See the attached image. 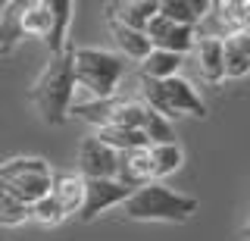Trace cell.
I'll return each instance as SVG.
<instances>
[{"instance_id": "cell-1", "label": "cell", "mask_w": 250, "mask_h": 241, "mask_svg": "<svg viewBox=\"0 0 250 241\" xmlns=\"http://www.w3.org/2000/svg\"><path fill=\"white\" fill-rule=\"evenodd\" d=\"M72 94H75V79H72V47L47 60L41 75L35 79L28 91V100L35 113L47 126H62L72 113Z\"/></svg>"}, {"instance_id": "cell-2", "label": "cell", "mask_w": 250, "mask_h": 241, "mask_svg": "<svg viewBox=\"0 0 250 241\" xmlns=\"http://www.w3.org/2000/svg\"><path fill=\"white\" fill-rule=\"evenodd\" d=\"M122 216L135 222H188L200 210V200L191 194L172 191L163 182H147L122 200Z\"/></svg>"}, {"instance_id": "cell-3", "label": "cell", "mask_w": 250, "mask_h": 241, "mask_svg": "<svg viewBox=\"0 0 250 241\" xmlns=\"http://www.w3.org/2000/svg\"><path fill=\"white\" fill-rule=\"evenodd\" d=\"M125 75V63L119 53H109L100 47H72V79L75 88H84L91 100H109L116 97Z\"/></svg>"}, {"instance_id": "cell-4", "label": "cell", "mask_w": 250, "mask_h": 241, "mask_svg": "<svg viewBox=\"0 0 250 241\" xmlns=\"http://www.w3.org/2000/svg\"><path fill=\"white\" fill-rule=\"evenodd\" d=\"M0 182L6 185L10 197L31 207L35 200L50 194L53 173L47 166V160H41V157H16V160L0 163Z\"/></svg>"}, {"instance_id": "cell-5", "label": "cell", "mask_w": 250, "mask_h": 241, "mask_svg": "<svg viewBox=\"0 0 250 241\" xmlns=\"http://www.w3.org/2000/svg\"><path fill=\"white\" fill-rule=\"evenodd\" d=\"M238 32H250V3H238V0L209 3L207 16L194 28L197 38H213V41H225V38H231Z\"/></svg>"}, {"instance_id": "cell-6", "label": "cell", "mask_w": 250, "mask_h": 241, "mask_svg": "<svg viewBox=\"0 0 250 241\" xmlns=\"http://www.w3.org/2000/svg\"><path fill=\"white\" fill-rule=\"evenodd\" d=\"M128 188H122L116 178H88L84 182V197H82V210H78V219L91 222L100 213L113 207H122V200L128 197Z\"/></svg>"}, {"instance_id": "cell-7", "label": "cell", "mask_w": 250, "mask_h": 241, "mask_svg": "<svg viewBox=\"0 0 250 241\" xmlns=\"http://www.w3.org/2000/svg\"><path fill=\"white\" fill-rule=\"evenodd\" d=\"M144 35H147V41H150L153 50H169V53H178V57L191 53L194 44H197V35H194V28L175 25V22L163 19L160 13H156V16L147 22Z\"/></svg>"}, {"instance_id": "cell-8", "label": "cell", "mask_w": 250, "mask_h": 241, "mask_svg": "<svg viewBox=\"0 0 250 241\" xmlns=\"http://www.w3.org/2000/svg\"><path fill=\"white\" fill-rule=\"evenodd\" d=\"M75 166H78V175H82L84 182H88V178H113L116 175V151L106 147L104 141H97L94 135H88L78 144Z\"/></svg>"}, {"instance_id": "cell-9", "label": "cell", "mask_w": 250, "mask_h": 241, "mask_svg": "<svg viewBox=\"0 0 250 241\" xmlns=\"http://www.w3.org/2000/svg\"><path fill=\"white\" fill-rule=\"evenodd\" d=\"M113 178L128 191H138V188H144L147 182H153L147 147H131V151L116 153V175Z\"/></svg>"}, {"instance_id": "cell-10", "label": "cell", "mask_w": 250, "mask_h": 241, "mask_svg": "<svg viewBox=\"0 0 250 241\" xmlns=\"http://www.w3.org/2000/svg\"><path fill=\"white\" fill-rule=\"evenodd\" d=\"M163 94H166V104L175 116H194V119H203V116H207L203 97L197 94V88H194L191 82L182 79V75L163 82Z\"/></svg>"}, {"instance_id": "cell-11", "label": "cell", "mask_w": 250, "mask_h": 241, "mask_svg": "<svg viewBox=\"0 0 250 241\" xmlns=\"http://www.w3.org/2000/svg\"><path fill=\"white\" fill-rule=\"evenodd\" d=\"M104 10L106 19L119 22L125 28H135V32H144L147 22L160 13V0H119V3H106Z\"/></svg>"}, {"instance_id": "cell-12", "label": "cell", "mask_w": 250, "mask_h": 241, "mask_svg": "<svg viewBox=\"0 0 250 241\" xmlns=\"http://www.w3.org/2000/svg\"><path fill=\"white\" fill-rule=\"evenodd\" d=\"M194 60H197V72L207 85H222L225 82V66H222V41L213 38H197L194 44Z\"/></svg>"}, {"instance_id": "cell-13", "label": "cell", "mask_w": 250, "mask_h": 241, "mask_svg": "<svg viewBox=\"0 0 250 241\" xmlns=\"http://www.w3.org/2000/svg\"><path fill=\"white\" fill-rule=\"evenodd\" d=\"M50 6V35H47V50L50 57H57L69 47V22H72V13H75V3L72 0H47Z\"/></svg>"}, {"instance_id": "cell-14", "label": "cell", "mask_w": 250, "mask_h": 241, "mask_svg": "<svg viewBox=\"0 0 250 241\" xmlns=\"http://www.w3.org/2000/svg\"><path fill=\"white\" fill-rule=\"evenodd\" d=\"M222 66H225V79L250 75V32H238L222 41Z\"/></svg>"}, {"instance_id": "cell-15", "label": "cell", "mask_w": 250, "mask_h": 241, "mask_svg": "<svg viewBox=\"0 0 250 241\" xmlns=\"http://www.w3.org/2000/svg\"><path fill=\"white\" fill-rule=\"evenodd\" d=\"M22 10H25V0H6L0 6V53L10 57L16 50V44L25 41L22 32Z\"/></svg>"}, {"instance_id": "cell-16", "label": "cell", "mask_w": 250, "mask_h": 241, "mask_svg": "<svg viewBox=\"0 0 250 241\" xmlns=\"http://www.w3.org/2000/svg\"><path fill=\"white\" fill-rule=\"evenodd\" d=\"M50 197L60 204V210L66 216H72L82 210V197H84V178L75 175V173H62V175H53L50 182Z\"/></svg>"}, {"instance_id": "cell-17", "label": "cell", "mask_w": 250, "mask_h": 241, "mask_svg": "<svg viewBox=\"0 0 250 241\" xmlns=\"http://www.w3.org/2000/svg\"><path fill=\"white\" fill-rule=\"evenodd\" d=\"M207 10L209 0H163L160 3V16L185 28H197V22L207 16Z\"/></svg>"}, {"instance_id": "cell-18", "label": "cell", "mask_w": 250, "mask_h": 241, "mask_svg": "<svg viewBox=\"0 0 250 241\" xmlns=\"http://www.w3.org/2000/svg\"><path fill=\"white\" fill-rule=\"evenodd\" d=\"M185 57L178 53H169V50H150L144 60H141V79H150V82H166V79H175L178 69H182Z\"/></svg>"}, {"instance_id": "cell-19", "label": "cell", "mask_w": 250, "mask_h": 241, "mask_svg": "<svg viewBox=\"0 0 250 241\" xmlns=\"http://www.w3.org/2000/svg\"><path fill=\"white\" fill-rule=\"evenodd\" d=\"M106 25H109V35H113V41H116V47H119L128 60H144L147 53H150V41H147V35L144 32H135V28H125L119 25V22H113V19H106Z\"/></svg>"}, {"instance_id": "cell-20", "label": "cell", "mask_w": 250, "mask_h": 241, "mask_svg": "<svg viewBox=\"0 0 250 241\" xmlns=\"http://www.w3.org/2000/svg\"><path fill=\"white\" fill-rule=\"evenodd\" d=\"M147 153H150V175H153V182L178 173L182 163H185V151L175 141L172 144H153V147H147Z\"/></svg>"}, {"instance_id": "cell-21", "label": "cell", "mask_w": 250, "mask_h": 241, "mask_svg": "<svg viewBox=\"0 0 250 241\" xmlns=\"http://www.w3.org/2000/svg\"><path fill=\"white\" fill-rule=\"evenodd\" d=\"M22 32H25V38H41V41H47V35H50V6H47V0H25Z\"/></svg>"}, {"instance_id": "cell-22", "label": "cell", "mask_w": 250, "mask_h": 241, "mask_svg": "<svg viewBox=\"0 0 250 241\" xmlns=\"http://www.w3.org/2000/svg\"><path fill=\"white\" fill-rule=\"evenodd\" d=\"M97 141H104L106 147H113L116 153L122 151H131V147H150L147 138L141 135L138 129H116V126H106V129H97Z\"/></svg>"}, {"instance_id": "cell-23", "label": "cell", "mask_w": 250, "mask_h": 241, "mask_svg": "<svg viewBox=\"0 0 250 241\" xmlns=\"http://www.w3.org/2000/svg\"><path fill=\"white\" fill-rule=\"evenodd\" d=\"M141 135L147 138V144H172L175 141V129H172L169 119L156 116L153 110H144V119H141Z\"/></svg>"}, {"instance_id": "cell-24", "label": "cell", "mask_w": 250, "mask_h": 241, "mask_svg": "<svg viewBox=\"0 0 250 241\" xmlns=\"http://www.w3.org/2000/svg\"><path fill=\"white\" fill-rule=\"evenodd\" d=\"M28 219H35V222H41V225H60L62 219H66V213H62L60 204L47 194V197L35 200V204L28 207Z\"/></svg>"}, {"instance_id": "cell-25", "label": "cell", "mask_w": 250, "mask_h": 241, "mask_svg": "<svg viewBox=\"0 0 250 241\" xmlns=\"http://www.w3.org/2000/svg\"><path fill=\"white\" fill-rule=\"evenodd\" d=\"M25 219H28V207L19 204L10 194H3L0 197V225H22Z\"/></svg>"}, {"instance_id": "cell-26", "label": "cell", "mask_w": 250, "mask_h": 241, "mask_svg": "<svg viewBox=\"0 0 250 241\" xmlns=\"http://www.w3.org/2000/svg\"><path fill=\"white\" fill-rule=\"evenodd\" d=\"M244 235H247V238H250V222H247V229H244Z\"/></svg>"}]
</instances>
